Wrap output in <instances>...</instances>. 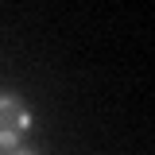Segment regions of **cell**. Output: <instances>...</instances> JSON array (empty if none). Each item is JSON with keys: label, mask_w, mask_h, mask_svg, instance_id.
<instances>
[{"label": "cell", "mask_w": 155, "mask_h": 155, "mask_svg": "<svg viewBox=\"0 0 155 155\" xmlns=\"http://www.w3.org/2000/svg\"><path fill=\"white\" fill-rule=\"evenodd\" d=\"M31 132V109L16 93H0V151H12Z\"/></svg>", "instance_id": "cell-1"}, {"label": "cell", "mask_w": 155, "mask_h": 155, "mask_svg": "<svg viewBox=\"0 0 155 155\" xmlns=\"http://www.w3.org/2000/svg\"><path fill=\"white\" fill-rule=\"evenodd\" d=\"M0 155H39V151H31V147H23V143H19V147H12V151H0Z\"/></svg>", "instance_id": "cell-2"}]
</instances>
